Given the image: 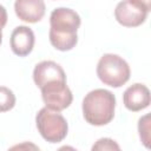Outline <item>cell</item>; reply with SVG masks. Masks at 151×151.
Masks as SVG:
<instances>
[{"mask_svg": "<svg viewBox=\"0 0 151 151\" xmlns=\"http://www.w3.org/2000/svg\"><path fill=\"white\" fill-rule=\"evenodd\" d=\"M15 105V96L12 90L0 86V112H7Z\"/></svg>", "mask_w": 151, "mask_h": 151, "instance_id": "12", "label": "cell"}, {"mask_svg": "<svg viewBox=\"0 0 151 151\" xmlns=\"http://www.w3.org/2000/svg\"><path fill=\"white\" fill-rule=\"evenodd\" d=\"M150 91L144 84L136 83L129 86L123 94L124 106L132 112H138L150 105Z\"/></svg>", "mask_w": 151, "mask_h": 151, "instance_id": "7", "label": "cell"}, {"mask_svg": "<svg viewBox=\"0 0 151 151\" xmlns=\"http://www.w3.org/2000/svg\"><path fill=\"white\" fill-rule=\"evenodd\" d=\"M81 24L79 14L66 7H59L52 11L50 15L48 38L52 46L59 51H70L78 42L77 31Z\"/></svg>", "mask_w": 151, "mask_h": 151, "instance_id": "1", "label": "cell"}, {"mask_svg": "<svg viewBox=\"0 0 151 151\" xmlns=\"http://www.w3.org/2000/svg\"><path fill=\"white\" fill-rule=\"evenodd\" d=\"M81 107L84 119L88 124L103 126L109 124L114 117L116 97L109 90L96 88L85 96Z\"/></svg>", "mask_w": 151, "mask_h": 151, "instance_id": "2", "label": "cell"}, {"mask_svg": "<svg viewBox=\"0 0 151 151\" xmlns=\"http://www.w3.org/2000/svg\"><path fill=\"white\" fill-rule=\"evenodd\" d=\"M6 24H7V11L2 5H0V28H4Z\"/></svg>", "mask_w": 151, "mask_h": 151, "instance_id": "15", "label": "cell"}, {"mask_svg": "<svg viewBox=\"0 0 151 151\" xmlns=\"http://www.w3.org/2000/svg\"><path fill=\"white\" fill-rule=\"evenodd\" d=\"M35 124L40 136L48 143H60L67 136L68 125L64 116L46 106L37 113Z\"/></svg>", "mask_w": 151, "mask_h": 151, "instance_id": "4", "label": "cell"}, {"mask_svg": "<svg viewBox=\"0 0 151 151\" xmlns=\"http://www.w3.org/2000/svg\"><path fill=\"white\" fill-rule=\"evenodd\" d=\"M92 150H120L119 145L111 138H100L93 144Z\"/></svg>", "mask_w": 151, "mask_h": 151, "instance_id": "13", "label": "cell"}, {"mask_svg": "<svg viewBox=\"0 0 151 151\" xmlns=\"http://www.w3.org/2000/svg\"><path fill=\"white\" fill-rule=\"evenodd\" d=\"M40 90L41 98L46 107L53 111L60 112L72 104L73 94L66 85V80H54L47 83L40 87Z\"/></svg>", "mask_w": 151, "mask_h": 151, "instance_id": "5", "label": "cell"}, {"mask_svg": "<svg viewBox=\"0 0 151 151\" xmlns=\"http://www.w3.org/2000/svg\"><path fill=\"white\" fill-rule=\"evenodd\" d=\"M131 70L129 64L122 57L106 53L97 64V76L101 83L111 87H120L130 79Z\"/></svg>", "mask_w": 151, "mask_h": 151, "instance_id": "3", "label": "cell"}, {"mask_svg": "<svg viewBox=\"0 0 151 151\" xmlns=\"http://www.w3.org/2000/svg\"><path fill=\"white\" fill-rule=\"evenodd\" d=\"M132 2H134L136 5H138L139 7H142L143 9H145L147 13L151 9V0H131Z\"/></svg>", "mask_w": 151, "mask_h": 151, "instance_id": "14", "label": "cell"}, {"mask_svg": "<svg viewBox=\"0 0 151 151\" xmlns=\"http://www.w3.org/2000/svg\"><path fill=\"white\" fill-rule=\"evenodd\" d=\"M151 116L147 113L143 117L139 118L138 120V132H139V137H140V140L142 143L145 145V147H150V142H151V134H150V131H151Z\"/></svg>", "mask_w": 151, "mask_h": 151, "instance_id": "11", "label": "cell"}, {"mask_svg": "<svg viewBox=\"0 0 151 151\" xmlns=\"http://www.w3.org/2000/svg\"><path fill=\"white\" fill-rule=\"evenodd\" d=\"M33 80L40 88L45 84L54 80H66V74L59 64L52 60H44L35 65L33 70Z\"/></svg>", "mask_w": 151, "mask_h": 151, "instance_id": "8", "label": "cell"}, {"mask_svg": "<svg viewBox=\"0 0 151 151\" xmlns=\"http://www.w3.org/2000/svg\"><path fill=\"white\" fill-rule=\"evenodd\" d=\"M35 42L33 31L28 26H18L11 34V48L12 52L19 57L28 55Z\"/></svg>", "mask_w": 151, "mask_h": 151, "instance_id": "9", "label": "cell"}, {"mask_svg": "<svg viewBox=\"0 0 151 151\" xmlns=\"http://www.w3.org/2000/svg\"><path fill=\"white\" fill-rule=\"evenodd\" d=\"M146 17L147 12L131 0L118 2L114 9L116 20L125 27H137L146 20Z\"/></svg>", "mask_w": 151, "mask_h": 151, "instance_id": "6", "label": "cell"}, {"mask_svg": "<svg viewBox=\"0 0 151 151\" xmlns=\"http://www.w3.org/2000/svg\"><path fill=\"white\" fill-rule=\"evenodd\" d=\"M2 28H0V45H1V41H2V32H1Z\"/></svg>", "mask_w": 151, "mask_h": 151, "instance_id": "16", "label": "cell"}, {"mask_svg": "<svg viewBox=\"0 0 151 151\" xmlns=\"http://www.w3.org/2000/svg\"><path fill=\"white\" fill-rule=\"evenodd\" d=\"M14 11L20 20L34 24L44 18L46 7L44 0H15Z\"/></svg>", "mask_w": 151, "mask_h": 151, "instance_id": "10", "label": "cell"}]
</instances>
